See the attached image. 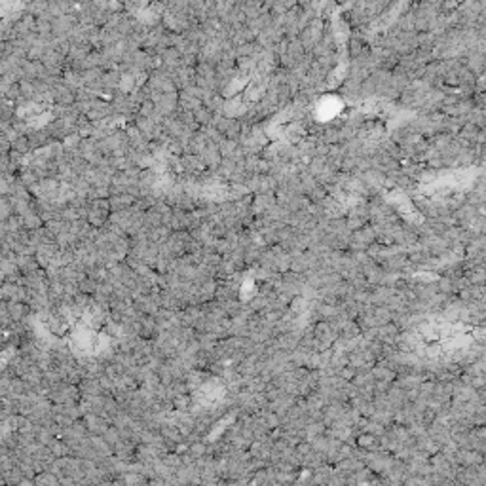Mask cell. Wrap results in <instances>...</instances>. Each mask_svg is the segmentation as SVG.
<instances>
[{
	"label": "cell",
	"mask_w": 486,
	"mask_h": 486,
	"mask_svg": "<svg viewBox=\"0 0 486 486\" xmlns=\"http://www.w3.org/2000/svg\"><path fill=\"white\" fill-rule=\"evenodd\" d=\"M201 160H203V164H205V167H211V169H219V166L222 164V154H220L219 150V145H215V143H211V145H207V148L201 152Z\"/></svg>",
	"instance_id": "obj_1"
},
{
	"label": "cell",
	"mask_w": 486,
	"mask_h": 486,
	"mask_svg": "<svg viewBox=\"0 0 486 486\" xmlns=\"http://www.w3.org/2000/svg\"><path fill=\"white\" fill-rule=\"evenodd\" d=\"M194 118H196V122H198V126H213V120H215V112L211 110L209 107H205V105H201L196 112H194Z\"/></svg>",
	"instance_id": "obj_2"
},
{
	"label": "cell",
	"mask_w": 486,
	"mask_h": 486,
	"mask_svg": "<svg viewBox=\"0 0 486 486\" xmlns=\"http://www.w3.org/2000/svg\"><path fill=\"white\" fill-rule=\"evenodd\" d=\"M31 150H33V145H31L29 135H21V137H17V139L12 143V152H17V154H21V156H27Z\"/></svg>",
	"instance_id": "obj_3"
},
{
	"label": "cell",
	"mask_w": 486,
	"mask_h": 486,
	"mask_svg": "<svg viewBox=\"0 0 486 486\" xmlns=\"http://www.w3.org/2000/svg\"><path fill=\"white\" fill-rule=\"evenodd\" d=\"M240 141H234V139H228V137H224V139L219 143V150L220 154H222V158H232L234 152L240 148Z\"/></svg>",
	"instance_id": "obj_4"
}]
</instances>
